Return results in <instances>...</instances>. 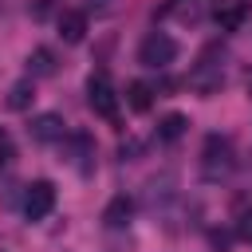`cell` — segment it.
I'll return each mask as SVG.
<instances>
[{
  "label": "cell",
  "instance_id": "cell-13",
  "mask_svg": "<svg viewBox=\"0 0 252 252\" xmlns=\"http://www.w3.org/2000/svg\"><path fill=\"white\" fill-rule=\"evenodd\" d=\"M126 102H130V110H150V102H154V87L150 83H142V79H134L130 87H126Z\"/></svg>",
  "mask_w": 252,
  "mask_h": 252
},
{
  "label": "cell",
  "instance_id": "cell-12",
  "mask_svg": "<svg viewBox=\"0 0 252 252\" xmlns=\"http://www.w3.org/2000/svg\"><path fill=\"white\" fill-rule=\"evenodd\" d=\"M130 217H134V201H130V197H114V201L106 205V213H102L106 228H122Z\"/></svg>",
  "mask_w": 252,
  "mask_h": 252
},
{
  "label": "cell",
  "instance_id": "cell-16",
  "mask_svg": "<svg viewBox=\"0 0 252 252\" xmlns=\"http://www.w3.org/2000/svg\"><path fill=\"white\" fill-rule=\"evenodd\" d=\"M16 158V150H12V138H8V130H0V165H8Z\"/></svg>",
  "mask_w": 252,
  "mask_h": 252
},
{
  "label": "cell",
  "instance_id": "cell-7",
  "mask_svg": "<svg viewBox=\"0 0 252 252\" xmlns=\"http://www.w3.org/2000/svg\"><path fill=\"white\" fill-rule=\"evenodd\" d=\"M28 134H32V142L51 146V142H63L67 122H63L59 114H35V118H32V126H28Z\"/></svg>",
  "mask_w": 252,
  "mask_h": 252
},
{
  "label": "cell",
  "instance_id": "cell-10",
  "mask_svg": "<svg viewBox=\"0 0 252 252\" xmlns=\"http://www.w3.org/2000/svg\"><path fill=\"white\" fill-rule=\"evenodd\" d=\"M28 71H32V79H51V75L59 71L55 51H51V47H35V51L28 55Z\"/></svg>",
  "mask_w": 252,
  "mask_h": 252
},
{
  "label": "cell",
  "instance_id": "cell-4",
  "mask_svg": "<svg viewBox=\"0 0 252 252\" xmlns=\"http://www.w3.org/2000/svg\"><path fill=\"white\" fill-rule=\"evenodd\" d=\"M87 102H91L94 114H102V118H118V94H114V83H110L106 71H94V75L87 79Z\"/></svg>",
  "mask_w": 252,
  "mask_h": 252
},
{
  "label": "cell",
  "instance_id": "cell-3",
  "mask_svg": "<svg viewBox=\"0 0 252 252\" xmlns=\"http://www.w3.org/2000/svg\"><path fill=\"white\" fill-rule=\"evenodd\" d=\"M173 59H177V39L165 35V32H150V35L142 39V47H138V63H142V67L161 71V67H169Z\"/></svg>",
  "mask_w": 252,
  "mask_h": 252
},
{
  "label": "cell",
  "instance_id": "cell-1",
  "mask_svg": "<svg viewBox=\"0 0 252 252\" xmlns=\"http://www.w3.org/2000/svg\"><path fill=\"white\" fill-rule=\"evenodd\" d=\"M236 158H232V142L220 138V134H209L205 146H201V177L205 181H224L232 173Z\"/></svg>",
  "mask_w": 252,
  "mask_h": 252
},
{
  "label": "cell",
  "instance_id": "cell-14",
  "mask_svg": "<svg viewBox=\"0 0 252 252\" xmlns=\"http://www.w3.org/2000/svg\"><path fill=\"white\" fill-rule=\"evenodd\" d=\"M185 126H189L185 114H165V118L158 122V138H161V142H177V138L185 134Z\"/></svg>",
  "mask_w": 252,
  "mask_h": 252
},
{
  "label": "cell",
  "instance_id": "cell-15",
  "mask_svg": "<svg viewBox=\"0 0 252 252\" xmlns=\"http://www.w3.org/2000/svg\"><path fill=\"white\" fill-rule=\"evenodd\" d=\"M236 236L240 240H252V213H240L236 217Z\"/></svg>",
  "mask_w": 252,
  "mask_h": 252
},
{
  "label": "cell",
  "instance_id": "cell-2",
  "mask_svg": "<svg viewBox=\"0 0 252 252\" xmlns=\"http://www.w3.org/2000/svg\"><path fill=\"white\" fill-rule=\"evenodd\" d=\"M220 83H224L220 51H217V47H205V51H201V59H197V67L189 71V87H193V91H201V94H213Z\"/></svg>",
  "mask_w": 252,
  "mask_h": 252
},
{
  "label": "cell",
  "instance_id": "cell-17",
  "mask_svg": "<svg viewBox=\"0 0 252 252\" xmlns=\"http://www.w3.org/2000/svg\"><path fill=\"white\" fill-rule=\"evenodd\" d=\"M51 4H59V0H39V12H47Z\"/></svg>",
  "mask_w": 252,
  "mask_h": 252
},
{
  "label": "cell",
  "instance_id": "cell-9",
  "mask_svg": "<svg viewBox=\"0 0 252 252\" xmlns=\"http://www.w3.org/2000/svg\"><path fill=\"white\" fill-rule=\"evenodd\" d=\"M59 35H63V43H83V35H87V12L67 8L59 16Z\"/></svg>",
  "mask_w": 252,
  "mask_h": 252
},
{
  "label": "cell",
  "instance_id": "cell-8",
  "mask_svg": "<svg viewBox=\"0 0 252 252\" xmlns=\"http://www.w3.org/2000/svg\"><path fill=\"white\" fill-rule=\"evenodd\" d=\"M209 8H213L217 24H220L224 32H236V28L248 20V0H213Z\"/></svg>",
  "mask_w": 252,
  "mask_h": 252
},
{
  "label": "cell",
  "instance_id": "cell-11",
  "mask_svg": "<svg viewBox=\"0 0 252 252\" xmlns=\"http://www.w3.org/2000/svg\"><path fill=\"white\" fill-rule=\"evenodd\" d=\"M32 98H35V83H32V79H20V83H12V87H8L4 106H8V110H28V106H32Z\"/></svg>",
  "mask_w": 252,
  "mask_h": 252
},
{
  "label": "cell",
  "instance_id": "cell-6",
  "mask_svg": "<svg viewBox=\"0 0 252 252\" xmlns=\"http://www.w3.org/2000/svg\"><path fill=\"white\" fill-rule=\"evenodd\" d=\"M51 209H55V185H51V181H32L28 193H24V213H28V220H43Z\"/></svg>",
  "mask_w": 252,
  "mask_h": 252
},
{
  "label": "cell",
  "instance_id": "cell-5",
  "mask_svg": "<svg viewBox=\"0 0 252 252\" xmlns=\"http://www.w3.org/2000/svg\"><path fill=\"white\" fill-rule=\"evenodd\" d=\"M63 158L71 169L87 173L91 169V158H94V138L87 130H75V134H63Z\"/></svg>",
  "mask_w": 252,
  "mask_h": 252
}]
</instances>
